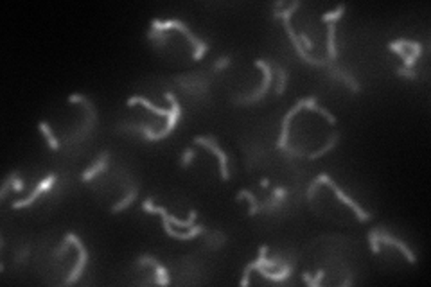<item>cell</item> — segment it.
Returning <instances> with one entry per match:
<instances>
[{
    "label": "cell",
    "mask_w": 431,
    "mask_h": 287,
    "mask_svg": "<svg viewBox=\"0 0 431 287\" xmlns=\"http://www.w3.org/2000/svg\"><path fill=\"white\" fill-rule=\"evenodd\" d=\"M151 29L153 31H167V32H169L171 29H178V31L182 32V34L187 36V40L193 43V47H194L193 59L194 61H200V59L207 54V50H209V45H207L205 41L198 40L196 36L189 31V27L185 25L184 22H180V20H166V22H160V20L155 18V20H151Z\"/></svg>",
    "instance_id": "7a4b0ae2"
},
{
    "label": "cell",
    "mask_w": 431,
    "mask_h": 287,
    "mask_svg": "<svg viewBox=\"0 0 431 287\" xmlns=\"http://www.w3.org/2000/svg\"><path fill=\"white\" fill-rule=\"evenodd\" d=\"M275 68H277V74H278V83H277V88H275V94H277V95H282L284 90H286L287 72L284 70L282 67H275Z\"/></svg>",
    "instance_id": "83f0119b"
},
{
    "label": "cell",
    "mask_w": 431,
    "mask_h": 287,
    "mask_svg": "<svg viewBox=\"0 0 431 287\" xmlns=\"http://www.w3.org/2000/svg\"><path fill=\"white\" fill-rule=\"evenodd\" d=\"M300 5H302L300 0H295V2H291V4L287 5L286 9H280V11H278V9H273V13H271V16H273V18H282L284 29H286V32H287V38H289V41H291V45H293V47H295L296 54H298V58H302V59H304V61L309 63V65H316V67H323V65H329V63H331V61H329L327 58H325V59L313 58V56H309V54L305 52L304 47H302V43H300V41H298V38H296L295 31H293L291 22H289V20H291V14L295 13V11H296V9H298V7H300Z\"/></svg>",
    "instance_id": "6da1fadb"
},
{
    "label": "cell",
    "mask_w": 431,
    "mask_h": 287,
    "mask_svg": "<svg viewBox=\"0 0 431 287\" xmlns=\"http://www.w3.org/2000/svg\"><path fill=\"white\" fill-rule=\"evenodd\" d=\"M282 7H284V2H282V0H278L277 4H275V9H278V11H280Z\"/></svg>",
    "instance_id": "60d3db41"
},
{
    "label": "cell",
    "mask_w": 431,
    "mask_h": 287,
    "mask_svg": "<svg viewBox=\"0 0 431 287\" xmlns=\"http://www.w3.org/2000/svg\"><path fill=\"white\" fill-rule=\"evenodd\" d=\"M54 181H56V176L49 174L47 178L41 179L40 183L36 185V188L32 190V194L29 197H25V199H18V201H13V208H25V206H31L32 203L38 199V196H40L41 192H47V190H50V188H52Z\"/></svg>",
    "instance_id": "8fae6325"
},
{
    "label": "cell",
    "mask_w": 431,
    "mask_h": 287,
    "mask_svg": "<svg viewBox=\"0 0 431 287\" xmlns=\"http://www.w3.org/2000/svg\"><path fill=\"white\" fill-rule=\"evenodd\" d=\"M316 181H318V183H325L327 187H331L332 190H334V194H336V196L340 197L341 201L345 203V205H349L350 208H352V210L356 212V217H358L359 221H363V223H365V221H368L370 217H372V215L368 214V212H365L363 208H361V206H359L358 203H356L354 199H352V197L347 196V194L343 192V190H341V188L338 187L336 183H334V179L329 178V174H320L318 178H316Z\"/></svg>",
    "instance_id": "52a82bcc"
},
{
    "label": "cell",
    "mask_w": 431,
    "mask_h": 287,
    "mask_svg": "<svg viewBox=\"0 0 431 287\" xmlns=\"http://www.w3.org/2000/svg\"><path fill=\"white\" fill-rule=\"evenodd\" d=\"M338 140H340V133H338V131H334V133L331 135V139L327 140V144H325L323 147H320L318 151H314V152H311V154H307V160H318V158L323 156V154H325L327 151H331V149L336 147Z\"/></svg>",
    "instance_id": "d6986e66"
},
{
    "label": "cell",
    "mask_w": 431,
    "mask_h": 287,
    "mask_svg": "<svg viewBox=\"0 0 431 287\" xmlns=\"http://www.w3.org/2000/svg\"><path fill=\"white\" fill-rule=\"evenodd\" d=\"M296 38H298V41H300V43H302V47H304V50H311V49H313V45H314V43H313V40H311V38H309V36H307V34H305V32H302V31H300V32H298V36H296Z\"/></svg>",
    "instance_id": "1f68e13d"
},
{
    "label": "cell",
    "mask_w": 431,
    "mask_h": 287,
    "mask_svg": "<svg viewBox=\"0 0 431 287\" xmlns=\"http://www.w3.org/2000/svg\"><path fill=\"white\" fill-rule=\"evenodd\" d=\"M65 239L70 242L72 246H76L77 251H79V257H77L76 266H74V269H72L70 275L67 277V280L63 282V286H70V284H76L77 280H79L81 273H83V269H85L86 262H88V251H86L85 244L79 241V237H77V235H74V233H67V235H65Z\"/></svg>",
    "instance_id": "8992f818"
},
{
    "label": "cell",
    "mask_w": 431,
    "mask_h": 287,
    "mask_svg": "<svg viewBox=\"0 0 431 287\" xmlns=\"http://www.w3.org/2000/svg\"><path fill=\"white\" fill-rule=\"evenodd\" d=\"M137 194H139V190H137V188H131V192L128 194V196H126L124 199H122V201L115 203V205H113L112 208H110V210H112L113 214H117V212H122L124 208H128L130 205H133V201H135V197H137Z\"/></svg>",
    "instance_id": "603a6c76"
},
{
    "label": "cell",
    "mask_w": 431,
    "mask_h": 287,
    "mask_svg": "<svg viewBox=\"0 0 431 287\" xmlns=\"http://www.w3.org/2000/svg\"><path fill=\"white\" fill-rule=\"evenodd\" d=\"M164 97H166L167 101H169V104H171V108H169L171 113H169V117H167L166 128H164L162 131H153L149 126H130L131 130L140 131V133H142L148 140H162V139H166L167 135L173 133L176 122H178V119H180V104H178V101H176V97L171 94V92H166V94H164Z\"/></svg>",
    "instance_id": "3957f363"
},
{
    "label": "cell",
    "mask_w": 431,
    "mask_h": 287,
    "mask_svg": "<svg viewBox=\"0 0 431 287\" xmlns=\"http://www.w3.org/2000/svg\"><path fill=\"white\" fill-rule=\"evenodd\" d=\"M325 277V271L320 269L318 273H316V278H313L309 273H302V278H304V282L307 284L309 287H320V282H322V278Z\"/></svg>",
    "instance_id": "f1b7e54d"
},
{
    "label": "cell",
    "mask_w": 431,
    "mask_h": 287,
    "mask_svg": "<svg viewBox=\"0 0 431 287\" xmlns=\"http://www.w3.org/2000/svg\"><path fill=\"white\" fill-rule=\"evenodd\" d=\"M29 255V248H23V251L20 253V255L16 257V262H23L25 260V257Z\"/></svg>",
    "instance_id": "74e56055"
},
{
    "label": "cell",
    "mask_w": 431,
    "mask_h": 287,
    "mask_svg": "<svg viewBox=\"0 0 431 287\" xmlns=\"http://www.w3.org/2000/svg\"><path fill=\"white\" fill-rule=\"evenodd\" d=\"M302 108H305V99H298L295 106H293L291 110H289V112H287L286 115H284V119H282V130H280V137H278V140H277V149H282V151H284V149L287 147V137H289V122L293 121V117H295L296 113L300 112Z\"/></svg>",
    "instance_id": "30bf717a"
},
{
    "label": "cell",
    "mask_w": 431,
    "mask_h": 287,
    "mask_svg": "<svg viewBox=\"0 0 431 287\" xmlns=\"http://www.w3.org/2000/svg\"><path fill=\"white\" fill-rule=\"evenodd\" d=\"M230 63H232V58H230V56H223V58H221V59H217V61L214 63V70H216V72L223 70V68H226V67H228Z\"/></svg>",
    "instance_id": "836d02e7"
},
{
    "label": "cell",
    "mask_w": 431,
    "mask_h": 287,
    "mask_svg": "<svg viewBox=\"0 0 431 287\" xmlns=\"http://www.w3.org/2000/svg\"><path fill=\"white\" fill-rule=\"evenodd\" d=\"M196 156V151H194L193 147H189L184 151V154H182V160H180V165L182 167H187L191 161H193V158Z\"/></svg>",
    "instance_id": "4dcf8cb0"
},
{
    "label": "cell",
    "mask_w": 431,
    "mask_h": 287,
    "mask_svg": "<svg viewBox=\"0 0 431 287\" xmlns=\"http://www.w3.org/2000/svg\"><path fill=\"white\" fill-rule=\"evenodd\" d=\"M329 74H331L332 77H336V79H340L341 83H345V85H349V88L352 90V92H361V86H359V83L354 79V77H350L347 72H341L340 68H331L329 70Z\"/></svg>",
    "instance_id": "ac0fdd59"
},
{
    "label": "cell",
    "mask_w": 431,
    "mask_h": 287,
    "mask_svg": "<svg viewBox=\"0 0 431 287\" xmlns=\"http://www.w3.org/2000/svg\"><path fill=\"white\" fill-rule=\"evenodd\" d=\"M241 199H248V203H250V210H248V217H253V215L259 212V203H257L255 196L250 192V190H239L237 196H235V201H241Z\"/></svg>",
    "instance_id": "44dd1931"
},
{
    "label": "cell",
    "mask_w": 431,
    "mask_h": 287,
    "mask_svg": "<svg viewBox=\"0 0 431 287\" xmlns=\"http://www.w3.org/2000/svg\"><path fill=\"white\" fill-rule=\"evenodd\" d=\"M268 185H269V179H268V178H262V179H260V187H262V188H266Z\"/></svg>",
    "instance_id": "f35d334b"
},
{
    "label": "cell",
    "mask_w": 431,
    "mask_h": 287,
    "mask_svg": "<svg viewBox=\"0 0 431 287\" xmlns=\"http://www.w3.org/2000/svg\"><path fill=\"white\" fill-rule=\"evenodd\" d=\"M318 181H316V179H313V181H311V185H309V188H307V199H313V196H314V190H316V188H318Z\"/></svg>",
    "instance_id": "e575fe53"
},
{
    "label": "cell",
    "mask_w": 431,
    "mask_h": 287,
    "mask_svg": "<svg viewBox=\"0 0 431 287\" xmlns=\"http://www.w3.org/2000/svg\"><path fill=\"white\" fill-rule=\"evenodd\" d=\"M255 271H259V273L262 275L264 278H268V280H273V282H284L286 278L291 277V273H293V264L282 266V268H280V271H277V273H271V271H269L268 268H257Z\"/></svg>",
    "instance_id": "9a60e30c"
},
{
    "label": "cell",
    "mask_w": 431,
    "mask_h": 287,
    "mask_svg": "<svg viewBox=\"0 0 431 287\" xmlns=\"http://www.w3.org/2000/svg\"><path fill=\"white\" fill-rule=\"evenodd\" d=\"M282 203H284V199H277V197H271V199H268V201L259 203V212H273L275 208L282 206Z\"/></svg>",
    "instance_id": "4316f807"
},
{
    "label": "cell",
    "mask_w": 431,
    "mask_h": 287,
    "mask_svg": "<svg viewBox=\"0 0 431 287\" xmlns=\"http://www.w3.org/2000/svg\"><path fill=\"white\" fill-rule=\"evenodd\" d=\"M345 9H347L345 5L340 4L336 9H334V11H329V13L323 14L322 20H323V22H327V23H336L338 20H340V18L343 16V13H345Z\"/></svg>",
    "instance_id": "cb8c5ba5"
},
{
    "label": "cell",
    "mask_w": 431,
    "mask_h": 287,
    "mask_svg": "<svg viewBox=\"0 0 431 287\" xmlns=\"http://www.w3.org/2000/svg\"><path fill=\"white\" fill-rule=\"evenodd\" d=\"M259 70H262V76H264V79H262V85L259 86V90H255L251 95H248V97H242V99H233V103L235 104H253L257 103L259 99H262L266 95V92H268V88L271 86V81H273V72H271V67H269L268 63L266 61H260V59H255V63H253Z\"/></svg>",
    "instance_id": "5b68a950"
},
{
    "label": "cell",
    "mask_w": 431,
    "mask_h": 287,
    "mask_svg": "<svg viewBox=\"0 0 431 287\" xmlns=\"http://www.w3.org/2000/svg\"><path fill=\"white\" fill-rule=\"evenodd\" d=\"M126 104H128V106H133V104H144V106L148 108V110H151L153 113H157L158 117H169V113H171V110L155 106L151 101H148L146 97H140V95H133V97H130L128 101H126Z\"/></svg>",
    "instance_id": "2e32d148"
},
{
    "label": "cell",
    "mask_w": 431,
    "mask_h": 287,
    "mask_svg": "<svg viewBox=\"0 0 431 287\" xmlns=\"http://www.w3.org/2000/svg\"><path fill=\"white\" fill-rule=\"evenodd\" d=\"M377 239H379V242H383V244H386V246H394L397 248V250L403 253L404 257H406V260H408L410 264H415L417 262V259H415V255L412 253V250H410L406 244H404L403 241H399V239H395L392 237L390 233H385L381 228H379V233H377Z\"/></svg>",
    "instance_id": "7c38bea8"
},
{
    "label": "cell",
    "mask_w": 431,
    "mask_h": 287,
    "mask_svg": "<svg viewBox=\"0 0 431 287\" xmlns=\"http://www.w3.org/2000/svg\"><path fill=\"white\" fill-rule=\"evenodd\" d=\"M23 187H25V183H23V179L16 178V179H14V181H13V187H11V188H13L14 192H22Z\"/></svg>",
    "instance_id": "d590c367"
},
{
    "label": "cell",
    "mask_w": 431,
    "mask_h": 287,
    "mask_svg": "<svg viewBox=\"0 0 431 287\" xmlns=\"http://www.w3.org/2000/svg\"><path fill=\"white\" fill-rule=\"evenodd\" d=\"M38 130H40L41 135H45V139H47V144H49V147L52 149V151H58L59 147H61V144H59V140L56 139L52 135V131H50L49 124L47 122H38Z\"/></svg>",
    "instance_id": "ffe728a7"
},
{
    "label": "cell",
    "mask_w": 431,
    "mask_h": 287,
    "mask_svg": "<svg viewBox=\"0 0 431 287\" xmlns=\"http://www.w3.org/2000/svg\"><path fill=\"white\" fill-rule=\"evenodd\" d=\"M377 233H379V228H372L370 232H368V244H370V251L372 253H379V239H377Z\"/></svg>",
    "instance_id": "f546056e"
},
{
    "label": "cell",
    "mask_w": 431,
    "mask_h": 287,
    "mask_svg": "<svg viewBox=\"0 0 431 287\" xmlns=\"http://www.w3.org/2000/svg\"><path fill=\"white\" fill-rule=\"evenodd\" d=\"M142 210L144 212H153V214H160L162 221H164V230H166V233L169 235V237L178 239V241H189V239H194L196 235H200V233L205 232V226H191L187 232H178V230H175L173 226H171L169 219H167V214H169V212H167L164 206L153 205V197H148V199L142 203Z\"/></svg>",
    "instance_id": "277c9868"
},
{
    "label": "cell",
    "mask_w": 431,
    "mask_h": 287,
    "mask_svg": "<svg viewBox=\"0 0 431 287\" xmlns=\"http://www.w3.org/2000/svg\"><path fill=\"white\" fill-rule=\"evenodd\" d=\"M392 43H395L397 47H401V49H410L412 50L417 58H421V54H422V45L417 43V41H412V40H404V38H401V40H394Z\"/></svg>",
    "instance_id": "7402d4cb"
},
{
    "label": "cell",
    "mask_w": 431,
    "mask_h": 287,
    "mask_svg": "<svg viewBox=\"0 0 431 287\" xmlns=\"http://www.w3.org/2000/svg\"><path fill=\"white\" fill-rule=\"evenodd\" d=\"M169 36L171 34L167 31H153V29H149L148 40L155 41V43H158V45H164L167 40H169Z\"/></svg>",
    "instance_id": "484cf974"
},
{
    "label": "cell",
    "mask_w": 431,
    "mask_h": 287,
    "mask_svg": "<svg viewBox=\"0 0 431 287\" xmlns=\"http://www.w3.org/2000/svg\"><path fill=\"white\" fill-rule=\"evenodd\" d=\"M341 286H343V287L352 286V278H347V280H343V284H341Z\"/></svg>",
    "instance_id": "ab89813d"
},
{
    "label": "cell",
    "mask_w": 431,
    "mask_h": 287,
    "mask_svg": "<svg viewBox=\"0 0 431 287\" xmlns=\"http://www.w3.org/2000/svg\"><path fill=\"white\" fill-rule=\"evenodd\" d=\"M194 144H198V145H203V147L211 149V151L214 152L216 156H217V160H219L221 179H223V181H228L230 174H228V169H226V161H228V158H226L224 151H221V147L217 145V144H216L214 137H194Z\"/></svg>",
    "instance_id": "ba28073f"
},
{
    "label": "cell",
    "mask_w": 431,
    "mask_h": 287,
    "mask_svg": "<svg viewBox=\"0 0 431 287\" xmlns=\"http://www.w3.org/2000/svg\"><path fill=\"white\" fill-rule=\"evenodd\" d=\"M108 156H110V152L104 151L103 154L97 158V161H95L94 165L90 167V169H86L85 172L81 174V179H83V181H90V179L95 178L99 172H103V170L106 169V165H108Z\"/></svg>",
    "instance_id": "5bb4252c"
},
{
    "label": "cell",
    "mask_w": 431,
    "mask_h": 287,
    "mask_svg": "<svg viewBox=\"0 0 431 287\" xmlns=\"http://www.w3.org/2000/svg\"><path fill=\"white\" fill-rule=\"evenodd\" d=\"M137 264L139 266H142V264L153 266V269H155V284H158V286H167V284H169V277H167L166 268H164L157 259H153L151 255L139 257V259H137Z\"/></svg>",
    "instance_id": "4fadbf2b"
},
{
    "label": "cell",
    "mask_w": 431,
    "mask_h": 287,
    "mask_svg": "<svg viewBox=\"0 0 431 287\" xmlns=\"http://www.w3.org/2000/svg\"><path fill=\"white\" fill-rule=\"evenodd\" d=\"M338 58L336 50V23H329L327 27V59L334 61Z\"/></svg>",
    "instance_id": "e0dca14e"
},
{
    "label": "cell",
    "mask_w": 431,
    "mask_h": 287,
    "mask_svg": "<svg viewBox=\"0 0 431 287\" xmlns=\"http://www.w3.org/2000/svg\"><path fill=\"white\" fill-rule=\"evenodd\" d=\"M16 178H18L16 170H13V172H9V174L5 176L4 183H2V188H0V199H5V196H7V192H9V188L13 187V181Z\"/></svg>",
    "instance_id": "d4e9b609"
},
{
    "label": "cell",
    "mask_w": 431,
    "mask_h": 287,
    "mask_svg": "<svg viewBox=\"0 0 431 287\" xmlns=\"http://www.w3.org/2000/svg\"><path fill=\"white\" fill-rule=\"evenodd\" d=\"M395 74L399 77H406V79H417V74H415L412 68H406V67H399L395 70Z\"/></svg>",
    "instance_id": "d6a6232c"
},
{
    "label": "cell",
    "mask_w": 431,
    "mask_h": 287,
    "mask_svg": "<svg viewBox=\"0 0 431 287\" xmlns=\"http://www.w3.org/2000/svg\"><path fill=\"white\" fill-rule=\"evenodd\" d=\"M266 251H268V246H260L259 250V259L253 260V262H250V264L244 268V271H242V278H241V286L242 287H246L248 284H250V273L251 271H255L257 268H268V269H277L280 268V262H277V260H268L266 259Z\"/></svg>",
    "instance_id": "9c48e42d"
},
{
    "label": "cell",
    "mask_w": 431,
    "mask_h": 287,
    "mask_svg": "<svg viewBox=\"0 0 431 287\" xmlns=\"http://www.w3.org/2000/svg\"><path fill=\"white\" fill-rule=\"evenodd\" d=\"M287 194V190L284 187H277L273 190V197H277V199H284V196Z\"/></svg>",
    "instance_id": "8d00e7d4"
}]
</instances>
